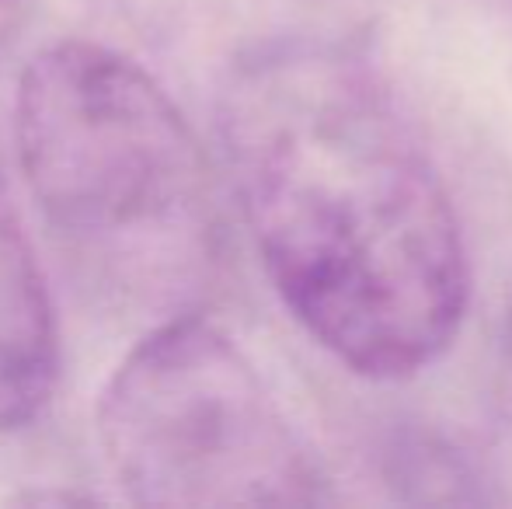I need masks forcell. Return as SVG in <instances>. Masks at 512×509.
Wrapping results in <instances>:
<instances>
[{
  "instance_id": "1",
  "label": "cell",
  "mask_w": 512,
  "mask_h": 509,
  "mask_svg": "<svg viewBox=\"0 0 512 509\" xmlns=\"http://www.w3.org/2000/svg\"><path fill=\"white\" fill-rule=\"evenodd\" d=\"M223 136L272 286L338 363L398 381L457 339L471 297L460 220L384 77L293 39L230 81Z\"/></svg>"
},
{
  "instance_id": "2",
  "label": "cell",
  "mask_w": 512,
  "mask_h": 509,
  "mask_svg": "<svg viewBox=\"0 0 512 509\" xmlns=\"http://www.w3.org/2000/svg\"><path fill=\"white\" fill-rule=\"evenodd\" d=\"M14 147L46 224L112 276L185 300L213 265L209 168L171 95L119 49L63 39L28 60Z\"/></svg>"
},
{
  "instance_id": "3",
  "label": "cell",
  "mask_w": 512,
  "mask_h": 509,
  "mask_svg": "<svg viewBox=\"0 0 512 509\" xmlns=\"http://www.w3.org/2000/svg\"><path fill=\"white\" fill-rule=\"evenodd\" d=\"M98 443L136 506H310L324 478L248 356L196 311L157 321L98 398Z\"/></svg>"
},
{
  "instance_id": "4",
  "label": "cell",
  "mask_w": 512,
  "mask_h": 509,
  "mask_svg": "<svg viewBox=\"0 0 512 509\" xmlns=\"http://www.w3.org/2000/svg\"><path fill=\"white\" fill-rule=\"evenodd\" d=\"M56 384V307L0 157V433L32 426L49 408Z\"/></svg>"
},
{
  "instance_id": "5",
  "label": "cell",
  "mask_w": 512,
  "mask_h": 509,
  "mask_svg": "<svg viewBox=\"0 0 512 509\" xmlns=\"http://www.w3.org/2000/svg\"><path fill=\"white\" fill-rule=\"evenodd\" d=\"M28 0H0V56L18 39V28L25 25Z\"/></svg>"
}]
</instances>
